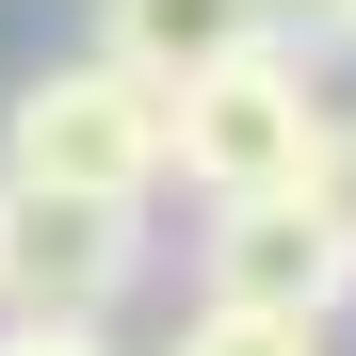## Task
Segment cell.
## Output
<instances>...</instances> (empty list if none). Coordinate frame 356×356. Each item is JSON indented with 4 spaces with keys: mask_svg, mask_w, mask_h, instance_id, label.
Returning <instances> with one entry per match:
<instances>
[{
    "mask_svg": "<svg viewBox=\"0 0 356 356\" xmlns=\"http://www.w3.org/2000/svg\"><path fill=\"white\" fill-rule=\"evenodd\" d=\"M340 146V113H324V65L308 49H227V65H195L162 97V178H195V211L211 195H291V178H324Z\"/></svg>",
    "mask_w": 356,
    "mask_h": 356,
    "instance_id": "6da1fadb",
    "label": "cell"
},
{
    "mask_svg": "<svg viewBox=\"0 0 356 356\" xmlns=\"http://www.w3.org/2000/svg\"><path fill=\"white\" fill-rule=\"evenodd\" d=\"M0 162L17 178H81V195H162V81H130L113 49L33 65L17 113H0Z\"/></svg>",
    "mask_w": 356,
    "mask_h": 356,
    "instance_id": "3957f363",
    "label": "cell"
},
{
    "mask_svg": "<svg viewBox=\"0 0 356 356\" xmlns=\"http://www.w3.org/2000/svg\"><path fill=\"white\" fill-rule=\"evenodd\" d=\"M0 356H113L97 324H0Z\"/></svg>",
    "mask_w": 356,
    "mask_h": 356,
    "instance_id": "ba28073f",
    "label": "cell"
},
{
    "mask_svg": "<svg viewBox=\"0 0 356 356\" xmlns=\"http://www.w3.org/2000/svg\"><path fill=\"white\" fill-rule=\"evenodd\" d=\"M146 275V195H81V178L0 162V324H113Z\"/></svg>",
    "mask_w": 356,
    "mask_h": 356,
    "instance_id": "7a4b0ae2",
    "label": "cell"
},
{
    "mask_svg": "<svg viewBox=\"0 0 356 356\" xmlns=\"http://www.w3.org/2000/svg\"><path fill=\"white\" fill-rule=\"evenodd\" d=\"M162 356H324V324H308V308H243V291H211Z\"/></svg>",
    "mask_w": 356,
    "mask_h": 356,
    "instance_id": "8992f818",
    "label": "cell"
},
{
    "mask_svg": "<svg viewBox=\"0 0 356 356\" xmlns=\"http://www.w3.org/2000/svg\"><path fill=\"white\" fill-rule=\"evenodd\" d=\"M275 49H308V65H356V0H259Z\"/></svg>",
    "mask_w": 356,
    "mask_h": 356,
    "instance_id": "52a82bcc",
    "label": "cell"
},
{
    "mask_svg": "<svg viewBox=\"0 0 356 356\" xmlns=\"http://www.w3.org/2000/svg\"><path fill=\"white\" fill-rule=\"evenodd\" d=\"M195 275L243 291V308H308V324H340V308H356V211L324 195V178H291V195H211Z\"/></svg>",
    "mask_w": 356,
    "mask_h": 356,
    "instance_id": "277c9868",
    "label": "cell"
},
{
    "mask_svg": "<svg viewBox=\"0 0 356 356\" xmlns=\"http://www.w3.org/2000/svg\"><path fill=\"white\" fill-rule=\"evenodd\" d=\"M97 49L130 81H195V65H227V49H259V0H97Z\"/></svg>",
    "mask_w": 356,
    "mask_h": 356,
    "instance_id": "5b68a950",
    "label": "cell"
}]
</instances>
